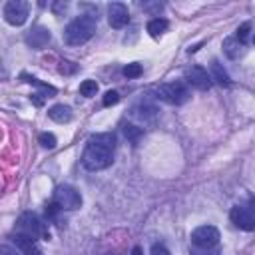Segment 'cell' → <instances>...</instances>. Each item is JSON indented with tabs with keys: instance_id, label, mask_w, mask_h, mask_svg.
Returning a JSON list of instances; mask_svg holds the SVG:
<instances>
[{
	"instance_id": "cell-1",
	"label": "cell",
	"mask_w": 255,
	"mask_h": 255,
	"mask_svg": "<svg viewBox=\"0 0 255 255\" xmlns=\"http://www.w3.org/2000/svg\"><path fill=\"white\" fill-rule=\"evenodd\" d=\"M114 147L116 137L114 133H96L88 139L84 153H82V165L88 171H100L112 165L114 161Z\"/></svg>"
},
{
	"instance_id": "cell-2",
	"label": "cell",
	"mask_w": 255,
	"mask_h": 255,
	"mask_svg": "<svg viewBox=\"0 0 255 255\" xmlns=\"http://www.w3.org/2000/svg\"><path fill=\"white\" fill-rule=\"evenodd\" d=\"M96 26H98V16L84 14L74 18L64 30V42L70 46H82L96 34Z\"/></svg>"
},
{
	"instance_id": "cell-3",
	"label": "cell",
	"mask_w": 255,
	"mask_h": 255,
	"mask_svg": "<svg viewBox=\"0 0 255 255\" xmlns=\"http://www.w3.org/2000/svg\"><path fill=\"white\" fill-rule=\"evenodd\" d=\"M16 231H18L20 235L30 237V239H38V237L48 239V237H50V233H48L46 225L40 221V217L34 215V213H30V211H26V213H22V215L18 217V221H16Z\"/></svg>"
},
{
	"instance_id": "cell-4",
	"label": "cell",
	"mask_w": 255,
	"mask_h": 255,
	"mask_svg": "<svg viewBox=\"0 0 255 255\" xmlns=\"http://www.w3.org/2000/svg\"><path fill=\"white\" fill-rule=\"evenodd\" d=\"M52 203H56L60 211H74V209H78L82 205V193L76 187L64 183V185H58L54 189Z\"/></svg>"
},
{
	"instance_id": "cell-5",
	"label": "cell",
	"mask_w": 255,
	"mask_h": 255,
	"mask_svg": "<svg viewBox=\"0 0 255 255\" xmlns=\"http://www.w3.org/2000/svg\"><path fill=\"white\" fill-rule=\"evenodd\" d=\"M155 94L159 100H163L171 106H181L189 100V90L185 88L183 82H165V84L157 86Z\"/></svg>"
},
{
	"instance_id": "cell-6",
	"label": "cell",
	"mask_w": 255,
	"mask_h": 255,
	"mask_svg": "<svg viewBox=\"0 0 255 255\" xmlns=\"http://www.w3.org/2000/svg\"><path fill=\"white\" fill-rule=\"evenodd\" d=\"M191 243L199 249H211L219 243V229L213 225H199L191 231Z\"/></svg>"
},
{
	"instance_id": "cell-7",
	"label": "cell",
	"mask_w": 255,
	"mask_h": 255,
	"mask_svg": "<svg viewBox=\"0 0 255 255\" xmlns=\"http://www.w3.org/2000/svg\"><path fill=\"white\" fill-rule=\"evenodd\" d=\"M30 14V6L24 0H10L4 6V20L12 26H22L28 20Z\"/></svg>"
},
{
	"instance_id": "cell-8",
	"label": "cell",
	"mask_w": 255,
	"mask_h": 255,
	"mask_svg": "<svg viewBox=\"0 0 255 255\" xmlns=\"http://www.w3.org/2000/svg\"><path fill=\"white\" fill-rule=\"evenodd\" d=\"M229 217H231V223H233L235 227L243 229V231H253V229H255V217H253V213H251L247 207H243V205L231 207Z\"/></svg>"
},
{
	"instance_id": "cell-9",
	"label": "cell",
	"mask_w": 255,
	"mask_h": 255,
	"mask_svg": "<svg viewBox=\"0 0 255 255\" xmlns=\"http://www.w3.org/2000/svg\"><path fill=\"white\" fill-rule=\"evenodd\" d=\"M108 22L112 28L120 30L124 28L128 22H129V12H128V6L122 4V2H112L108 6Z\"/></svg>"
},
{
	"instance_id": "cell-10",
	"label": "cell",
	"mask_w": 255,
	"mask_h": 255,
	"mask_svg": "<svg viewBox=\"0 0 255 255\" xmlns=\"http://www.w3.org/2000/svg\"><path fill=\"white\" fill-rule=\"evenodd\" d=\"M185 82L197 90H207L211 86V78L207 74V70H203L201 66H191L185 70Z\"/></svg>"
},
{
	"instance_id": "cell-11",
	"label": "cell",
	"mask_w": 255,
	"mask_h": 255,
	"mask_svg": "<svg viewBox=\"0 0 255 255\" xmlns=\"http://www.w3.org/2000/svg\"><path fill=\"white\" fill-rule=\"evenodd\" d=\"M50 38H52V34H50L48 28H44V26H34V28L26 34V44H28L30 48H34V50H42V48L50 42Z\"/></svg>"
},
{
	"instance_id": "cell-12",
	"label": "cell",
	"mask_w": 255,
	"mask_h": 255,
	"mask_svg": "<svg viewBox=\"0 0 255 255\" xmlns=\"http://www.w3.org/2000/svg\"><path fill=\"white\" fill-rule=\"evenodd\" d=\"M14 243H16V247H18V251H20L22 255H42V249L38 247L36 239H30V237H26V235L16 233V235H14Z\"/></svg>"
},
{
	"instance_id": "cell-13",
	"label": "cell",
	"mask_w": 255,
	"mask_h": 255,
	"mask_svg": "<svg viewBox=\"0 0 255 255\" xmlns=\"http://www.w3.org/2000/svg\"><path fill=\"white\" fill-rule=\"evenodd\" d=\"M221 48H223V54H225L229 60H237V58H241V56L245 54V46H243L235 36L225 38L223 44H221Z\"/></svg>"
},
{
	"instance_id": "cell-14",
	"label": "cell",
	"mask_w": 255,
	"mask_h": 255,
	"mask_svg": "<svg viewBox=\"0 0 255 255\" xmlns=\"http://www.w3.org/2000/svg\"><path fill=\"white\" fill-rule=\"evenodd\" d=\"M48 116L56 124H68L72 120V108L70 106H64V104H56V106H52L48 110Z\"/></svg>"
},
{
	"instance_id": "cell-15",
	"label": "cell",
	"mask_w": 255,
	"mask_h": 255,
	"mask_svg": "<svg viewBox=\"0 0 255 255\" xmlns=\"http://www.w3.org/2000/svg\"><path fill=\"white\" fill-rule=\"evenodd\" d=\"M167 26H169V22H167L165 18H153V20L147 22V32H149V36L159 38V36L167 30Z\"/></svg>"
},
{
	"instance_id": "cell-16",
	"label": "cell",
	"mask_w": 255,
	"mask_h": 255,
	"mask_svg": "<svg viewBox=\"0 0 255 255\" xmlns=\"http://www.w3.org/2000/svg\"><path fill=\"white\" fill-rule=\"evenodd\" d=\"M209 78H213L219 86H229V76H227V72L223 70V66L217 60L211 62V76Z\"/></svg>"
},
{
	"instance_id": "cell-17",
	"label": "cell",
	"mask_w": 255,
	"mask_h": 255,
	"mask_svg": "<svg viewBox=\"0 0 255 255\" xmlns=\"http://www.w3.org/2000/svg\"><path fill=\"white\" fill-rule=\"evenodd\" d=\"M22 78H24V82H28V84H32V86H38V88L42 90V98H52V96H56V88H54V86H48V84L40 82L38 78L26 76V74H22Z\"/></svg>"
},
{
	"instance_id": "cell-18",
	"label": "cell",
	"mask_w": 255,
	"mask_h": 255,
	"mask_svg": "<svg viewBox=\"0 0 255 255\" xmlns=\"http://www.w3.org/2000/svg\"><path fill=\"white\" fill-rule=\"evenodd\" d=\"M124 133H126V137L129 139V141H139V137L143 135V129L141 128H137V126H133V124H126L124 126Z\"/></svg>"
},
{
	"instance_id": "cell-19",
	"label": "cell",
	"mask_w": 255,
	"mask_h": 255,
	"mask_svg": "<svg viewBox=\"0 0 255 255\" xmlns=\"http://www.w3.org/2000/svg\"><path fill=\"white\" fill-rule=\"evenodd\" d=\"M96 92H98L96 80H84V82L80 84V94H82V96L92 98V96H96Z\"/></svg>"
},
{
	"instance_id": "cell-20",
	"label": "cell",
	"mask_w": 255,
	"mask_h": 255,
	"mask_svg": "<svg viewBox=\"0 0 255 255\" xmlns=\"http://www.w3.org/2000/svg\"><path fill=\"white\" fill-rule=\"evenodd\" d=\"M249 36H251V22H243V24L237 28V36H235V38L245 46V44L249 42Z\"/></svg>"
},
{
	"instance_id": "cell-21",
	"label": "cell",
	"mask_w": 255,
	"mask_h": 255,
	"mask_svg": "<svg viewBox=\"0 0 255 255\" xmlns=\"http://www.w3.org/2000/svg\"><path fill=\"white\" fill-rule=\"evenodd\" d=\"M141 72H143V68H141V64H137V62H133V64H128V66L124 68V76H126L128 80L139 78V76H141Z\"/></svg>"
},
{
	"instance_id": "cell-22",
	"label": "cell",
	"mask_w": 255,
	"mask_h": 255,
	"mask_svg": "<svg viewBox=\"0 0 255 255\" xmlns=\"http://www.w3.org/2000/svg\"><path fill=\"white\" fill-rule=\"evenodd\" d=\"M38 141L42 143V147H48V149L56 147V143H58L56 135H54V133H50V131H44V133H40V135H38Z\"/></svg>"
},
{
	"instance_id": "cell-23",
	"label": "cell",
	"mask_w": 255,
	"mask_h": 255,
	"mask_svg": "<svg viewBox=\"0 0 255 255\" xmlns=\"http://www.w3.org/2000/svg\"><path fill=\"white\" fill-rule=\"evenodd\" d=\"M118 102H120V94H118L116 90L106 92V96H104V100H102V104H104L106 108H110V106H114V104H118Z\"/></svg>"
},
{
	"instance_id": "cell-24",
	"label": "cell",
	"mask_w": 255,
	"mask_h": 255,
	"mask_svg": "<svg viewBox=\"0 0 255 255\" xmlns=\"http://www.w3.org/2000/svg\"><path fill=\"white\" fill-rule=\"evenodd\" d=\"M151 255H169V251L161 243H153L151 245Z\"/></svg>"
},
{
	"instance_id": "cell-25",
	"label": "cell",
	"mask_w": 255,
	"mask_h": 255,
	"mask_svg": "<svg viewBox=\"0 0 255 255\" xmlns=\"http://www.w3.org/2000/svg\"><path fill=\"white\" fill-rule=\"evenodd\" d=\"M0 255H22V253L10 245H0Z\"/></svg>"
},
{
	"instance_id": "cell-26",
	"label": "cell",
	"mask_w": 255,
	"mask_h": 255,
	"mask_svg": "<svg viewBox=\"0 0 255 255\" xmlns=\"http://www.w3.org/2000/svg\"><path fill=\"white\" fill-rule=\"evenodd\" d=\"M52 8H54V12H60V10H64V12H66V8H68V4H66V2H64V4H54Z\"/></svg>"
},
{
	"instance_id": "cell-27",
	"label": "cell",
	"mask_w": 255,
	"mask_h": 255,
	"mask_svg": "<svg viewBox=\"0 0 255 255\" xmlns=\"http://www.w3.org/2000/svg\"><path fill=\"white\" fill-rule=\"evenodd\" d=\"M131 255H143V253H141V247H137V245H135V247L131 249Z\"/></svg>"
}]
</instances>
